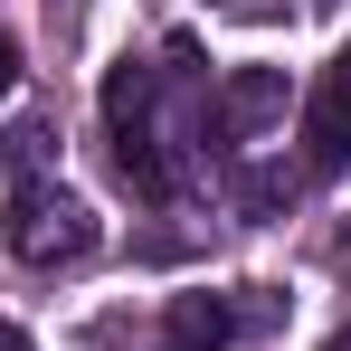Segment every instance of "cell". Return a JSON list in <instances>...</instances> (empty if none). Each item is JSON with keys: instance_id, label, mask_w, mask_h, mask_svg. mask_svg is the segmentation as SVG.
Returning a JSON list of instances; mask_svg holds the SVG:
<instances>
[{"instance_id": "cell-1", "label": "cell", "mask_w": 351, "mask_h": 351, "mask_svg": "<svg viewBox=\"0 0 351 351\" xmlns=\"http://www.w3.org/2000/svg\"><path fill=\"white\" fill-rule=\"evenodd\" d=\"M0 237H10L19 266H76V256H95V209L76 190H58V180H19Z\"/></svg>"}, {"instance_id": "cell-2", "label": "cell", "mask_w": 351, "mask_h": 351, "mask_svg": "<svg viewBox=\"0 0 351 351\" xmlns=\"http://www.w3.org/2000/svg\"><path fill=\"white\" fill-rule=\"evenodd\" d=\"M285 66H237L228 86H219V133H237V143H247V133H266V123H285Z\"/></svg>"}, {"instance_id": "cell-3", "label": "cell", "mask_w": 351, "mask_h": 351, "mask_svg": "<svg viewBox=\"0 0 351 351\" xmlns=\"http://www.w3.org/2000/svg\"><path fill=\"white\" fill-rule=\"evenodd\" d=\"M304 171H351V95L342 86H313L304 95Z\"/></svg>"}, {"instance_id": "cell-4", "label": "cell", "mask_w": 351, "mask_h": 351, "mask_svg": "<svg viewBox=\"0 0 351 351\" xmlns=\"http://www.w3.org/2000/svg\"><path fill=\"white\" fill-rule=\"evenodd\" d=\"M228 332H237V313L219 304V294H180V304H171V342L180 351H219Z\"/></svg>"}, {"instance_id": "cell-5", "label": "cell", "mask_w": 351, "mask_h": 351, "mask_svg": "<svg viewBox=\"0 0 351 351\" xmlns=\"http://www.w3.org/2000/svg\"><path fill=\"white\" fill-rule=\"evenodd\" d=\"M143 105H152V76H143V66H114V76H105V123H114V133H143Z\"/></svg>"}, {"instance_id": "cell-6", "label": "cell", "mask_w": 351, "mask_h": 351, "mask_svg": "<svg viewBox=\"0 0 351 351\" xmlns=\"http://www.w3.org/2000/svg\"><path fill=\"white\" fill-rule=\"evenodd\" d=\"M237 199H247V219H276V209L294 199V171H247V180H237Z\"/></svg>"}, {"instance_id": "cell-7", "label": "cell", "mask_w": 351, "mask_h": 351, "mask_svg": "<svg viewBox=\"0 0 351 351\" xmlns=\"http://www.w3.org/2000/svg\"><path fill=\"white\" fill-rule=\"evenodd\" d=\"M10 86H19V38L0 29V95H10Z\"/></svg>"}, {"instance_id": "cell-8", "label": "cell", "mask_w": 351, "mask_h": 351, "mask_svg": "<svg viewBox=\"0 0 351 351\" xmlns=\"http://www.w3.org/2000/svg\"><path fill=\"white\" fill-rule=\"evenodd\" d=\"M323 86H342V95H351V48H342V58H332V76H323Z\"/></svg>"}, {"instance_id": "cell-9", "label": "cell", "mask_w": 351, "mask_h": 351, "mask_svg": "<svg viewBox=\"0 0 351 351\" xmlns=\"http://www.w3.org/2000/svg\"><path fill=\"white\" fill-rule=\"evenodd\" d=\"M0 351H29V332H19V323H0Z\"/></svg>"}, {"instance_id": "cell-10", "label": "cell", "mask_w": 351, "mask_h": 351, "mask_svg": "<svg viewBox=\"0 0 351 351\" xmlns=\"http://www.w3.org/2000/svg\"><path fill=\"white\" fill-rule=\"evenodd\" d=\"M323 351H351V332H332V342H323Z\"/></svg>"}]
</instances>
